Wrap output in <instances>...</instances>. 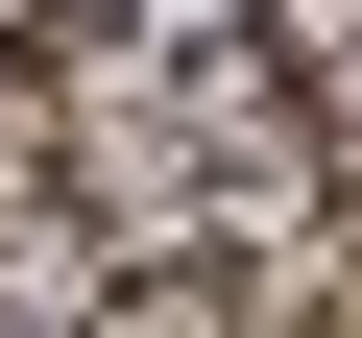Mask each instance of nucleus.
Segmentation results:
<instances>
[{
  "label": "nucleus",
  "instance_id": "1",
  "mask_svg": "<svg viewBox=\"0 0 362 338\" xmlns=\"http://www.w3.org/2000/svg\"><path fill=\"white\" fill-rule=\"evenodd\" d=\"M314 121H338V194H362V25H314Z\"/></svg>",
  "mask_w": 362,
  "mask_h": 338
}]
</instances>
